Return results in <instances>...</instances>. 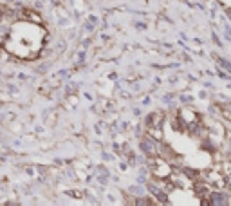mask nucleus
Returning a JSON list of instances; mask_svg holds the SVG:
<instances>
[{
	"label": "nucleus",
	"mask_w": 231,
	"mask_h": 206,
	"mask_svg": "<svg viewBox=\"0 0 231 206\" xmlns=\"http://www.w3.org/2000/svg\"><path fill=\"white\" fill-rule=\"evenodd\" d=\"M24 20L27 22H35V24H43V18L40 16V13L36 9H24Z\"/></svg>",
	"instance_id": "3"
},
{
	"label": "nucleus",
	"mask_w": 231,
	"mask_h": 206,
	"mask_svg": "<svg viewBox=\"0 0 231 206\" xmlns=\"http://www.w3.org/2000/svg\"><path fill=\"white\" fill-rule=\"evenodd\" d=\"M199 98H200V100H206V98H208V92H206V91H200V92H199Z\"/></svg>",
	"instance_id": "5"
},
{
	"label": "nucleus",
	"mask_w": 231,
	"mask_h": 206,
	"mask_svg": "<svg viewBox=\"0 0 231 206\" xmlns=\"http://www.w3.org/2000/svg\"><path fill=\"white\" fill-rule=\"evenodd\" d=\"M215 60H217V65H220V67L224 69V71L231 72V61H229V60H226V58H220V56H217Z\"/></svg>",
	"instance_id": "4"
},
{
	"label": "nucleus",
	"mask_w": 231,
	"mask_h": 206,
	"mask_svg": "<svg viewBox=\"0 0 231 206\" xmlns=\"http://www.w3.org/2000/svg\"><path fill=\"white\" fill-rule=\"evenodd\" d=\"M139 150H141V154H145L146 157H157L159 156V141L154 139V137L146 132L139 141Z\"/></svg>",
	"instance_id": "1"
},
{
	"label": "nucleus",
	"mask_w": 231,
	"mask_h": 206,
	"mask_svg": "<svg viewBox=\"0 0 231 206\" xmlns=\"http://www.w3.org/2000/svg\"><path fill=\"white\" fill-rule=\"evenodd\" d=\"M209 206H229L231 204V192L226 188H217L211 190L208 195Z\"/></svg>",
	"instance_id": "2"
}]
</instances>
